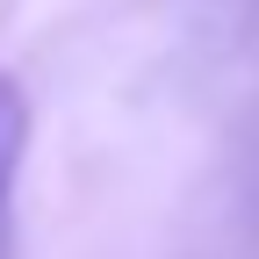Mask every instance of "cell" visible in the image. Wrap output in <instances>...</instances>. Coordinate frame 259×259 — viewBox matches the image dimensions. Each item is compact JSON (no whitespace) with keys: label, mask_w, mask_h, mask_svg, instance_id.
<instances>
[{"label":"cell","mask_w":259,"mask_h":259,"mask_svg":"<svg viewBox=\"0 0 259 259\" xmlns=\"http://www.w3.org/2000/svg\"><path fill=\"white\" fill-rule=\"evenodd\" d=\"M22 151H29V94L15 72H0V216H8V194L22 173Z\"/></svg>","instance_id":"cell-1"}]
</instances>
